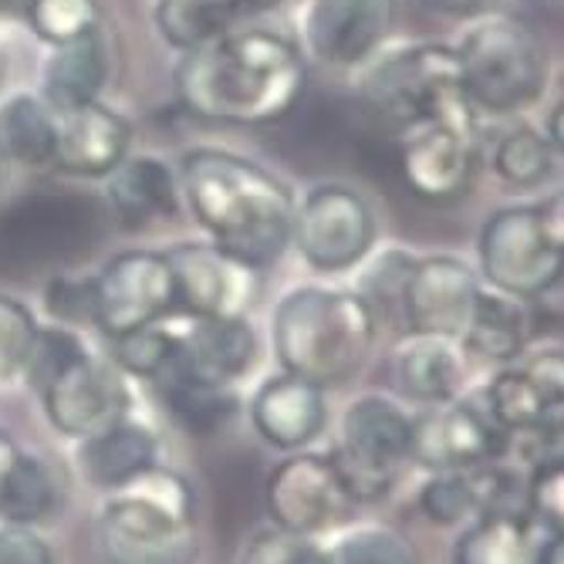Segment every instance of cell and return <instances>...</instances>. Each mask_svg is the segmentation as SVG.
<instances>
[{"mask_svg":"<svg viewBox=\"0 0 564 564\" xmlns=\"http://www.w3.org/2000/svg\"><path fill=\"white\" fill-rule=\"evenodd\" d=\"M528 335H531V318L524 301L510 297L497 288H480L467 328L456 341L464 345V351L487 358V362H514L528 348Z\"/></svg>","mask_w":564,"mask_h":564,"instance_id":"cell-26","label":"cell"},{"mask_svg":"<svg viewBox=\"0 0 564 564\" xmlns=\"http://www.w3.org/2000/svg\"><path fill=\"white\" fill-rule=\"evenodd\" d=\"M480 405L503 433V449L534 443L544 453H557L561 443V405H564V362L561 351L547 348L521 366L500 369L480 392Z\"/></svg>","mask_w":564,"mask_h":564,"instance_id":"cell-10","label":"cell"},{"mask_svg":"<svg viewBox=\"0 0 564 564\" xmlns=\"http://www.w3.org/2000/svg\"><path fill=\"white\" fill-rule=\"evenodd\" d=\"M264 503L271 524L291 534L318 538L345 521L355 503L332 453L294 449L264 480Z\"/></svg>","mask_w":564,"mask_h":564,"instance_id":"cell-12","label":"cell"},{"mask_svg":"<svg viewBox=\"0 0 564 564\" xmlns=\"http://www.w3.org/2000/svg\"><path fill=\"white\" fill-rule=\"evenodd\" d=\"M453 51L477 112L518 116L531 109L547 88L544 44L514 18L494 14L477 21Z\"/></svg>","mask_w":564,"mask_h":564,"instance_id":"cell-7","label":"cell"},{"mask_svg":"<svg viewBox=\"0 0 564 564\" xmlns=\"http://www.w3.org/2000/svg\"><path fill=\"white\" fill-rule=\"evenodd\" d=\"M524 514L541 528L561 534L564 524V464L561 453L544 456L534 464L531 477L524 480Z\"/></svg>","mask_w":564,"mask_h":564,"instance_id":"cell-37","label":"cell"},{"mask_svg":"<svg viewBox=\"0 0 564 564\" xmlns=\"http://www.w3.org/2000/svg\"><path fill=\"white\" fill-rule=\"evenodd\" d=\"M0 18H4V11H0Z\"/></svg>","mask_w":564,"mask_h":564,"instance_id":"cell-47","label":"cell"},{"mask_svg":"<svg viewBox=\"0 0 564 564\" xmlns=\"http://www.w3.org/2000/svg\"><path fill=\"white\" fill-rule=\"evenodd\" d=\"M258 362V332L243 315L193 318L189 328L176 332L173 372L189 382L230 389Z\"/></svg>","mask_w":564,"mask_h":564,"instance_id":"cell-18","label":"cell"},{"mask_svg":"<svg viewBox=\"0 0 564 564\" xmlns=\"http://www.w3.org/2000/svg\"><path fill=\"white\" fill-rule=\"evenodd\" d=\"M180 193L210 243L250 271L278 264L291 247L294 196L261 163L227 149H193L180 166Z\"/></svg>","mask_w":564,"mask_h":564,"instance_id":"cell-2","label":"cell"},{"mask_svg":"<svg viewBox=\"0 0 564 564\" xmlns=\"http://www.w3.org/2000/svg\"><path fill=\"white\" fill-rule=\"evenodd\" d=\"M291 243L315 271H348L369 258L376 243V214L358 189L318 183L294 203Z\"/></svg>","mask_w":564,"mask_h":564,"instance_id":"cell-11","label":"cell"},{"mask_svg":"<svg viewBox=\"0 0 564 564\" xmlns=\"http://www.w3.org/2000/svg\"><path fill=\"white\" fill-rule=\"evenodd\" d=\"M95 318L109 338L156 325L173 307V271L160 250H122L91 278Z\"/></svg>","mask_w":564,"mask_h":564,"instance_id":"cell-13","label":"cell"},{"mask_svg":"<svg viewBox=\"0 0 564 564\" xmlns=\"http://www.w3.org/2000/svg\"><path fill=\"white\" fill-rule=\"evenodd\" d=\"M379 318L369 301L348 288H291L271 318V341L284 372L322 389L355 379L369 362Z\"/></svg>","mask_w":564,"mask_h":564,"instance_id":"cell-3","label":"cell"},{"mask_svg":"<svg viewBox=\"0 0 564 564\" xmlns=\"http://www.w3.org/2000/svg\"><path fill=\"white\" fill-rule=\"evenodd\" d=\"M24 21L44 44L55 47L95 34L101 21V8L98 0H31Z\"/></svg>","mask_w":564,"mask_h":564,"instance_id":"cell-34","label":"cell"},{"mask_svg":"<svg viewBox=\"0 0 564 564\" xmlns=\"http://www.w3.org/2000/svg\"><path fill=\"white\" fill-rule=\"evenodd\" d=\"M31 8V0H0V11H4V18H24Z\"/></svg>","mask_w":564,"mask_h":564,"instance_id":"cell-44","label":"cell"},{"mask_svg":"<svg viewBox=\"0 0 564 564\" xmlns=\"http://www.w3.org/2000/svg\"><path fill=\"white\" fill-rule=\"evenodd\" d=\"M240 0H156V31L176 51H196L237 28Z\"/></svg>","mask_w":564,"mask_h":564,"instance_id":"cell-29","label":"cell"},{"mask_svg":"<svg viewBox=\"0 0 564 564\" xmlns=\"http://www.w3.org/2000/svg\"><path fill=\"white\" fill-rule=\"evenodd\" d=\"M480 274L518 301L551 294L564 274V234L557 203H518L487 217L477 240Z\"/></svg>","mask_w":564,"mask_h":564,"instance_id":"cell-8","label":"cell"},{"mask_svg":"<svg viewBox=\"0 0 564 564\" xmlns=\"http://www.w3.org/2000/svg\"><path fill=\"white\" fill-rule=\"evenodd\" d=\"M160 382H163V402H166L170 420L186 436H196V440L224 433L240 409L237 392L224 386H203V382H189L180 376H166Z\"/></svg>","mask_w":564,"mask_h":564,"instance_id":"cell-30","label":"cell"},{"mask_svg":"<svg viewBox=\"0 0 564 564\" xmlns=\"http://www.w3.org/2000/svg\"><path fill=\"white\" fill-rule=\"evenodd\" d=\"M106 196L126 227H145L176 214L180 176L166 160L152 152H135L106 176Z\"/></svg>","mask_w":564,"mask_h":564,"instance_id":"cell-25","label":"cell"},{"mask_svg":"<svg viewBox=\"0 0 564 564\" xmlns=\"http://www.w3.org/2000/svg\"><path fill=\"white\" fill-rule=\"evenodd\" d=\"M480 288L484 284L467 261L449 258V253L420 258L413 261V271L405 278L399 315L409 325V332L459 338L467 328Z\"/></svg>","mask_w":564,"mask_h":564,"instance_id":"cell-16","label":"cell"},{"mask_svg":"<svg viewBox=\"0 0 564 564\" xmlns=\"http://www.w3.org/2000/svg\"><path fill=\"white\" fill-rule=\"evenodd\" d=\"M160 456V440L142 420L122 416L112 426L98 430L85 440H78L75 464L78 474L98 487V490H119L122 484L135 480L142 470H149Z\"/></svg>","mask_w":564,"mask_h":564,"instance_id":"cell-23","label":"cell"},{"mask_svg":"<svg viewBox=\"0 0 564 564\" xmlns=\"http://www.w3.org/2000/svg\"><path fill=\"white\" fill-rule=\"evenodd\" d=\"M557 163V149L554 142L531 129V126H518L497 139L494 145V170L507 186L518 189H534L541 183L551 180Z\"/></svg>","mask_w":564,"mask_h":564,"instance_id":"cell-32","label":"cell"},{"mask_svg":"<svg viewBox=\"0 0 564 564\" xmlns=\"http://www.w3.org/2000/svg\"><path fill=\"white\" fill-rule=\"evenodd\" d=\"M392 382L402 399L440 405L453 402L467 382V351L456 338L409 332L392 351Z\"/></svg>","mask_w":564,"mask_h":564,"instance_id":"cell-21","label":"cell"},{"mask_svg":"<svg viewBox=\"0 0 564 564\" xmlns=\"http://www.w3.org/2000/svg\"><path fill=\"white\" fill-rule=\"evenodd\" d=\"M430 4H436L440 11H449V14H474L487 4V0H430Z\"/></svg>","mask_w":564,"mask_h":564,"instance_id":"cell-43","label":"cell"},{"mask_svg":"<svg viewBox=\"0 0 564 564\" xmlns=\"http://www.w3.org/2000/svg\"><path fill=\"white\" fill-rule=\"evenodd\" d=\"M55 139H58V116L44 106L41 95L11 91L0 101V160L44 170L55 163Z\"/></svg>","mask_w":564,"mask_h":564,"instance_id":"cell-28","label":"cell"},{"mask_svg":"<svg viewBox=\"0 0 564 564\" xmlns=\"http://www.w3.org/2000/svg\"><path fill=\"white\" fill-rule=\"evenodd\" d=\"M274 4H281V0H240L243 11H250V8H274Z\"/></svg>","mask_w":564,"mask_h":564,"instance_id":"cell-45","label":"cell"},{"mask_svg":"<svg viewBox=\"0 0 564 564\" xmlns=\"http://www.w3.org/2000/svg\"><path fill=\"white\" fill-rule=\"evenodd\" d=\"M503 456V433L477 399H453L413 416V464L430 474L470 470Z\"/></svg>","mask_w":564,"mask_h":564,"instance_id":"cell-15","label":"cell"},{"mask_svg":"<svg viewBox=\"0 0 564 564\" xmlns=\"http://www.w3.org/2000/svg\"><path fill=\"white\" fill-rule=\"evenodd\" d=\"M413 261L416 258H409L405 250H386L382 258L366 271V278H362V294L366 301H369V307L376 312V304L382 301V304H402V288H405V278H409V271H413Z\"/></svg>","mask_w":564,"mask_h":564,"instance_id":"cell-39","label":"cell"},{"mask_svg":"<svg viewBox=\"0 0 564 564\" xmlns=\"http://www.w3.org/2000/svg\"><path fill=\"white\" fill-rule=\"evenodd\" d=\"M101 564H196V494L193 484L152 464L135 480L109 490L95 521Z\"/></svg>","mask_w":564,"mask_h":564,"instance_id":"cell-4","label":"cell"},{"mask_svg":"<svg viewBox=\"0 0 564 564\" xmlns=\"http://www.w3.org/2000/svg\"><path fill=\"white\" fill-rule=\"evenodd\" d=\"M304 91V58L291 37L271 28H234L186 51L176 65L183 109L230 126H268L284 119Z\"/></svg>","mask_w":564,"mask_h":564,"instance_id":"cell-1","label":"cell"},{"mask_svg":"<svg viewBox=\"0 0 564 564\" xmlns=\"http://www.w3.org/2000/svg\"><path fill=\"white\" fill-rule=\"evenodd\" d=\"M358 95L379 119L402 129L416 122L477 129V109L459 78L456 51L446 44H409L389 51L366 68Z\"/></svg>","mask_w":564,"mask_h":564,"instance_id":"cell-6","label":"cell"},{"mask_svg":"<svg viewBox=\"0 0 564 564\" xmlns=\"http://www.w3.org/2000/svg\"><path fill=\"white\" fill-rule=\"evenodd\" d=\"M328 420L325 389L301 376L281 372L258 386L250 395V423L264 443L294 453L315 443Z\"/></svg>","mask_w":564,"mask_h":564,"instance_id":"cell-20","label":"cell"},{"mask_svg":"<svg viewBox=\"0 0 564 564\" xmlns=\"http://www.w3.org/2000/svg\"><path fill=\"white\" fill-rule=\"evenodd\" d=\"M237 564H328V551L315 538L291 534L271 524L243 544Z\"/></svg>","mask_w":564,"mask_h":564,"instance_id":"cell-38","label":"cell"},{"mask_svg":"<svg viewBox=\"0 0 564 564\" xmlns=\"http://www.w3.org/2000/svg\"><path fill=\"white\" fill-rule=\"evenodd\" d=\"M395 0H304L301 44L332 68L366 65L392 31Z\"/></svg>","mask_w":564,"mask_h":564,"instance_id":"cell-14","label":"cell"},{"mask_svg":"<svg viewBox=\"0 0 564 564\" xmlns=\"http://www.w3.org/2000/svg\"><path fill=\"white\" fill-rule=\"evenodd\" d=\"M58 507V480L44 459L31 449H21L14 467L0 490V524L37 528Z\"/></svg>","mask_w":564,"mask_h":564,"instance_id":"cell-31","label":"cell"},{"mask_svg":"<svg viewBox=\"0 0 564 564\" xmlns=\"http://www.w3.org/2000/svg\"><path fill=\"white\" fill-rule=\"evenodd\" d=\"M176 358V328L163 322L112 338V366L135 379H166Z\"/></svg>","mask_w":564,"mask_h":564,"instance_id":"cell-33","label":"cell"},{"mask_svg":"<svg viewBox=\"0 0 564 564\" xmlns=\"http://www.w3.org/2000/svg\"><path fill=\"white\" fill-rule=\"evenodd\" d=\"M129 156V122L101 101L58 116L55 163L68 176H109Z\"/></svg>","mask_w":564,"mask_h":564,"instance_id":"cell-22","label":"cell"},{"mask_svg":"<svg viewBox=\"0 0 564 564\" xmlns=\"http://www.w3.org/2000/svg\"><path fill=\"white\" fill-rule=\"evenodd\" d=\"M0 176H4V160H0Z\"/></svg>","mask_w":564,"mask_h":564,"instance_id":"cell-46","label":"cell"},{"mask_svg":"<svg viewBox=\"0 0 564 564\" xmlns=\"http://www.w3.org/2000/svg\"><path fill=\"white\" fill-rule=\"evenodd\" d=\"M109 82V47L101 31L85 34L68 44H55L41 68V98L44 106L65 116L98 101V91Z\"/></svg>","mask_w":564,"mask_h":564,"instance_id":"cell-24","label":"cell"},{"mask_svg":"<svg viewBox=\"0 0 564 564\" xmlns=\"http://www.w3.org/2000/svg\"><path fill=\"white\" fill-rule=\"evenodd\" d=\"M24 379L41 395L47 423L68 440H85L129 416V389L119 369L101 362L68 325L37 328Z\"/></svg>","mask_w":564,"mask_h":564,"instance_id":"cell-5","label":"cell"},{"mask_svg":"<svg viewBox=\"0 0 564 564\" xmlns=\"http://www.w3.org/2000/svg\"><path fill=\"white\" fill-rule=\"evenodd\" d=\"M0 564H55V547L37 528L0 524Z\"/></svg>","mask_w":564,"mask_h":564,"instance_id":"cell-41","label":"cell"},{"mask_svg":"<svg viewBox=\"0 0 564 564\" xmlns=\"http://www.w3.org/2000/svg\"><path fill=\"white\" fill-rule=\"evenodd\" d=\"M37 328L41 325L24 301L0 294V382H14L24 376Z\"/></svg>","mask_w":564,"mask_h":564,"instance_id":"cell-36","label":"cell"},{"mask_svg":"<svg viewBox=\"0 0 564 564\" xmlns=\"http://www.w3.org/2000/svg\"><path fill=\"white\" fill-rule=\"evenodd\" d=\"M477 129L453 122H416L402 139V176L423 199H449L464 193L474 173Z\"/></svg>","mask_w":564,"mask_h":564,"instance_id":"cell-19","label":"cell"},{"mask_svg":"<svg viewBox=\"0 0 564 564\" xmlns=\"http://www.w3.org/2000/svg\"><path fill=\"white\" fill-rule=\"evenodd\" d=\"M173 271V294L176 307L189 318H220V315H243L250 301L253 274L243 264L217 247V243H180L166 253Z\"/></svg>","mask_w":564,"mask_h":564,"instance_id":"cell-17","label":"cell"},{"mask_svg":"<svg viewBox=\"0 0 564 564\" xmlns=\"http://www.w3.org/2000/svg\"><path fill=\"white\" fill-rule=\"evenodd\" d=\"M47 312L58 325H82L95 318V294L91 278H58L47 288Z\"/></svg>","mask_w":564,"mask_h":564,"instance_id":"cell-40","label":"cell"},{"mask_svg":"<svg viewBox=\"0 0 564 564\" xmlns=\"http://www.w3.org/2000/svg\"><path fill=\"white\" fill-rule=\"evenodd\" d=\"M328 564H420V554L399 531L362 524L335 541Z\"/></svg>","mask_w":564,"mask_h":564,"instance_id":"cell-35","label":"cell"},{"mask_svg":"<svg viewBox=\"0 0 564 564\" xmlns=\"http://www.w3.org/2000/svg\"><path fill=\"white\" fill-rule=\"evenodd\" d=\"M534 528L524 510H484L453 541V564H531Z\"/></svg>","mask_w":564,"mask_h":564,"instance_id":"cell-27","label":"cell"},{"mask_svg":"<svg viewBox=\"0 0 564 564\" xmlns=\"http://www.w3.org/2000/svg\"><path fill=\"white\" fill-rule=\"evenodd\" d=\"M351 500L386 497L413 464V413L389 395H358L341 416L332 453Z\"/></svg>","mask_w":564,"mask_h":564,"instance_id":"cell-9","label":"cell"},{"mask_svg":"<svg viewBox=\"0 0 564 564\" xmlns=\"http://www.w3.org/2000/svg\"><path fill=\"white\" fill-rule=\"evenodd\" d=\"M21 449L24 446L11 436V430L0 426V490H4V480H8V474L14 467V459L21 456Z\"/></svg>","mask_w":564,"mask_h":564,"instance_id":"cell-42","label":"cell"}]
</instances>
